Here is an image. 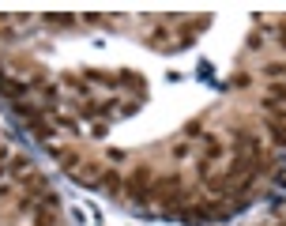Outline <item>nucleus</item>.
Returning a JSON list of instances; mask_svg holds the SVG:
<instances>
[{
	"instance_id": "nucleus-7",
	"label": "nucleus",
	"mask_w": 286,
	"mask_h": 226,
	"mask_svg": "<svg viewBox=\"0 0 286 226\" xmlns=\"http://www.w3.org/2000/svg\"><path fill=\"white\" fill-rule=\"evenodd\" d=\"M30 132H34V136H42V140H49L53 128H49V121H45V117H38V121H30Z\"/></svg>"
},
{
	"instance_id": "nucleus-9",
	"label": "nucleus",
	"mask_w": 286,
	"mask_h": 226,
	"mask_svg": "<svg viewBox=\"0 0 286 226\" xmlns=\"http://www.w3.org/2000/svg\"><path fill=\"white\" fill-rule=\"evenodd\" d=\"M0 83H4V72H0Z\"/></svg>"
},
{
	"instance_id": "nucleus-10",
	"label": "nucleus",
	"mask_w": 286,
	"mask_h": 226,
	"mask_svg": "<svg viewBox=\"0 0 286 226\" xmlns=\"http://www.w3.org/2000/svg\"><path fill=\"white\" fill-rule=\"evenodd\" d=\"M279 226H286V223H279Z\"/></svg>"
},
{
	"instance_id": "nucleus-3",
	"label": "nucleus",
	"mask_w": 286,
	"mask_h": 226,
	"mask_svg": "<svg viewBox=\"0 0 286 226\" xmlns=\"http://www.w3.org/2000/svg\"><path fill=\"white\" fill-rule=\"evenodd\" d=\"M264 128H268V136L279 143V147H286V125H275V121H268Z\"/></svg>"
},
{
	"instance_id": "nucleus-2",
	"label": "nucleus",
	"mask_w": 286,
	"mask_h": 226,
	"mask_svg": "<svg viewBox=\"0 0 286 226\" xmlns=\"http://www.w3.org/2000/svg\"><path fill=\"white\" fill-rule=\"evenodd\" d=\"M23 185H26V193H30V196H45V177L42 174H30Z\"/></svg>"
},
{
	"instance_id": "nucleus-8",
	"label": "nucleus",
	"mask_w": 286,
	"mask_h": 226,
	"mask_svg": "<svg viewBox=\"0 0 286 226\" xmlns=\"http://www.w3.org/2000/svg\"><path fill=\"white\" fill-rule=\"evenodd\" d=\"M34 226H57V211L42 208V211H38V223H34Z\"/></svg>"
},
{
	"instance_id": "nucleus-1",
	"label": "nucleus",
	"mask_w": 286,
	"mask_h": 226,
	"mask_svg": "<svg viewBox=\"0 0 286 226\" xmlns=\"http://www.w3.org/2000/svg\"><path fill=\"white\" fill-rule=\"evenodd\" d=\"M128 185H132V200H136V204H147V200H151V193H147V185H151V174H147V170H136Z\"/></svg>"
},
{
	"instance_id": "nucleus-4",
	"label": "nucleus",
	"mask_w": 286,
	"mask_h": 226,
	"mask_svg": "<svg viewBox=\"0 0 286 226\" xmlns=\"http://www.w3.org/2000/svg\"><path fill=\"white\" fill-rule=\"evenodd\" d=\"M0 91H4V94H23V98H26L30 83H15V79H4V83H0Z\"/></svg>"
},
{
	"instance_id": "nucleus-6",
	"label": "nucleus",
	"mask_w": 286,
	"mask_h": 226,
	"mask_svg": "<svg viewBox=\"0 0 286 226\" xmlns=\"http://www.w3.org/2000/svg\"><path fill=\"white\" fill-rule=\"evenodd\" d=\"M8 170L11 174H26V170H30V155H15V159L8 162Z\"/></svg>"
},
{
	"instance_id": "nucleus-5",
	"label": "nucleus",
	"mask_w": 286,
	"mask_h": 226,
	"mask_svg": "<svg viewBox=\"0 0 286 226\" xmlns=\"http://www.w3.org/2000/svg\"><path fill=\"white\" fill-rule=\"evenodd\" d=\"M102 189H106V193H121V189H125V181H121L117 174H102Z\"/></svg>"
}]
</instances>
